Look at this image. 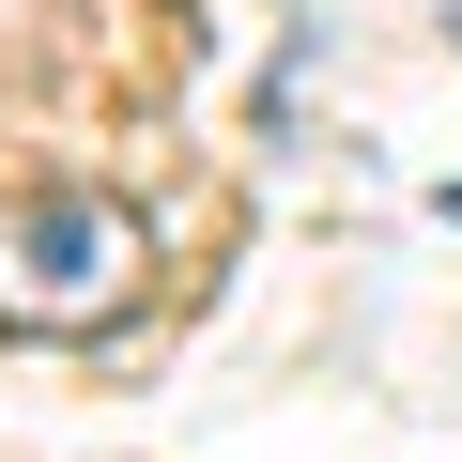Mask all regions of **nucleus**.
Segmentation results:
<instances>
[{"label":"nucleus","instance_id":"nucleus-1","mask_svg":"<svg viewBox=\"0 0 462 462\" xmlns=\"http://www.w3.org/2000/svg\"><path fill=\"white\" fill-rule=\"evenodd\" d=\"M154 293V231L108 185H32L0 200V324L16 339H93Z\"/></svg>","mask_w":462,"mask_h":462},{"label":"nucleus","instance_id":"nucleus-2","mask_svg":"<svg viewBox=\"0 0 462 462\" xmlns=\"http://www.w3.org/2000/svg\"><path fill=\"white\" fill-rule=\"evenodd\" d=\"M431 216H462V185H431Z\"/></svg>","mask_w":462,"mask_h":462}]
</instances>
